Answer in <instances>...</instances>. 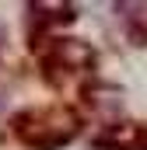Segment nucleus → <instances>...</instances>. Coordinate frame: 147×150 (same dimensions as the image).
Instances as JSON below:
<instances>
[{
  "label": "nucleus",
  "instance_id": "obj_1",
  "mask_svg": "<svg viewBox=\"0 0 147 150\" xmlns=\"http://www.w3.org/2000/svg\"><path fill=\"white\" fill-rule=\"evenodd\" d=\"M98 150H126V147H116V143H98Z\"/></svg>",
  "mask_w": 147,
  "mask_h": 150
},
{
  "label": "nucleus",
  "instance_id": "obj_2",
  "mask_svg": "<svg viewBox=\"0 0 147 150\" xmlns=\"http://www.w3.org/2000/svg\"><path fill=\"white\" fill-rule=\"evenodd\" d=\"M137 147H140V150H147V133H140V140H137Z\"/></svg>",
  "mask_w": 147,
  "mask_h": 150
}]
</instances>
